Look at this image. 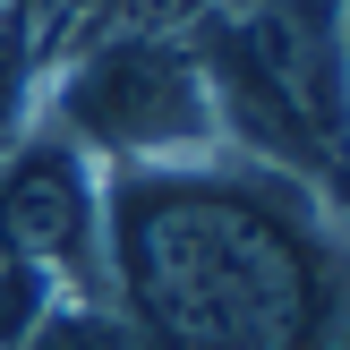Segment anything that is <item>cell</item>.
I'll return each instance as SVG.
<instances>
[{
    "instance_id": "5",
    "label": "cell",
    "mask_w": 350,
    "mask_h": 350,
    "mask_svg": "<svg viewBox=\"0 0 350 350\" xmlns=\"http://www.w3.org/2000/svg\"><path fill=\"white\" fill-rule=\"evenodd\" d=\"M94 9H103V0H9V26L34 43V60H51V51H60Z\"/></svg>"
},
{
    "instance_id": "1",
    "label": "cell",
    "mask_w": 350,
    "mask_h": 350,
    "mask_svg": "<svg viewBox=\"0 0 350 350\" xmlns=\"http://www.w3.org/2000/svg\"><path fill=\"white\" fill-rule=\"evenodd\" d=\"M103 308L146 350H350V197L248 154L103 171Z\"/></svg>"
},
{
    "instance_id": "4",
    "label": "cell",
    "mask_w": 350,
    "mask_h": 350,
    "mask_svg": "<svg viewBox=\"0 0 350 350\" xmlns=\"http://www.w3.org/2000/svg\"><path fill=\"white\" fill-rule=\"evenodd\" d=\"M9 350H146V342H137L103 299H51Z\"/></svg>"
},
{
    "instance_id": "2",
    "label": "cell",
    "mask_w": 350,
    "mask_h": 350,
    "mask_svg": "<svg viewBox=\"0 0 350 350\" xmlns=\"http://www.w3.org/2000/svg\"><path fill=\"white\" fill-rule=\"evenodd\" d=\"M34 120L60 146H77L94 171H154V163L231 154L188 26H111V17L77 26L43 60Z\"/></svg>"
},
{
    "instance_id": "3",
    "label": "cell",
    "mask_w": 350,
    "mask_h": 350,
    "mask_svg": "<svg viewBox=\"0 0 350 350\" xmlns=\"http://www.w3.org/2000/svg\"><path fill=\"white\" fill-rule=\"evenodd\" d=\"M0 256L34 265L60 299H103V171L43 120L0 154Z\"/></svg>"
}]
</instances>
